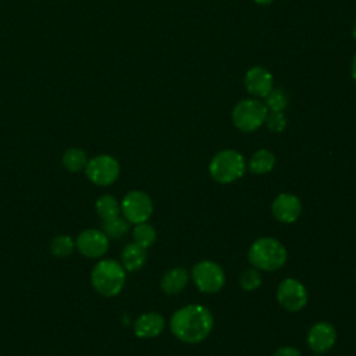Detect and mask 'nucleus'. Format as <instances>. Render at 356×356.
Returning <instances> with one entry per match:
<instances>
[{
    "mask_svg": "<svg viewBox=\"0 0 356 356\" xmlns=\"http://www.w3.org/2000/svg\"><path fill=\"white\" fill-rule=\"evenodd\" d=\"M214 325L211 312L203 305H186L178 309L170 320L171 334L184 343L204 341Z\"/></svg>",
    "mask_w": 356,
    "mask_h": 356,
    "instance_id": "nucleus-1",
    "label": "nucleus"
},
{
    "mask_svg": "<svg viewBox=\"0 0 356 356\" xmlns=\"http://www.w3.org/2000/svg\"><path fill=\"white\" fill-rule=\"evenodd\" d=\"M286 249L275 238H257L248 250L249 263L260 271H275L286 263Z\"/></svg>",
    "mask_w": 356,
    "mask_h": 356,
    "instance_id": "nucleus-2",
    "label": "nucleus"
},
{
    "mask_svg": "<svg viewBox=\"0 0 356 356\" xmlns=\"http://www.w3.org/2000/svg\"><path fill=\"white\" fill-rule=\"evenodd\" d=\"M90 281L95 291L103 296H115L125 284V268L113 259L100 260L92 270Z\"/></svg>",
    "mask_w": 356,
    "mask_h": 356,
    "instance_id": "nucleus-3",
    "label": "nucleus"
},
{
    "mask_svg": "<svg viewBox=\"0 0 356 356\" xmlns=\"http://www.w3.org/2000/svg\"><path fill=\"white\" fill-rule=\"evenodd\" d=\"M246 171V161L243 156L234 149L220 150L213 156L209 164L211 178L222 185L232 184L239 179Z\"/></svg>",
    "mask_w": 356,
    "mask_h": 356,
    "instance_id": "nucleus-4",
    "label": "nucleus"
},
{
    "mask_svg": "<svg viewBox=\"0 0 356 356\" xmlns=\"http://www.w3.org/2000/svg\"><path fill=\"white\" fill-rule=\"evenodd\" d=\"M267 107L259 99H245L232 108V122L242 132L257 131L266 120Z\"/></svg>",
    "mask_w": 356,
    "mask_h": 356,
    "instance_id": "nucleus-5",
    "label": "nucleus"
},
{
    "mask_svg": "<svg viewBox=\"0 0 356 356\" xmlns=\"http://www.w3.org/2000/svg\"><path fill=\"white\" fill-rule=\"evenodd\" d=\"M191 274L195 285L203 293H217L225 284L224 270L213 260L197 261Z\"/></svg>",
    "mask_w": 356,
    "mask_h": 356,
    "instance_id": "nucleus-6",
    "label": "nucleus"
},
{
    "mask_svg": "<svg viewBox=\"0 0 356 356\" xmlns=\"http://www.w3.org/2000/svg\"><path fill=\"white\" fill-rule=\"evenodd\" d=\"M86 177L99 186L114 184L120 175V163L108 154H99L88 160L85 167Z\"/></svg>",
    "mask_w": 356,
    "mask_h": 356,
    "instance_id": "nucleus-7",
    "label": "nucleus"
},
{
    "mask_svg": "<svg viewBox=\"0 0 356 356\" xmlns=\"http://www.w3.org/2000/svg\"><path fill=\"white\" fill-rule=\"evenodd\" d=\"M124 218L131 224L145 222L153 213V202L150 196L142 191L128 192L121 202Z\"/></svg>",
    "mask_w": 356,
    "mask_h": 356,
    "instance_id": "nucleus-8",
    "label": "nucleus"
},
{
    "mask_svg": "<svg viewBox=\"0 0 356 356\" xmlns=\"http://www.w3.org/2000/svg\"><path fill=\"white\" fill-rule=\"evenodd\" d=\"M306 286L296 278H285L277 288V300L288 312H299L307 303Z\"/></svg>",
    "mask_w": 356,
    "mask_h": 356,
    "instance_id": "nucleus-9",
    "label": "nucleus"
},
{
    "mask_svg": "<svg viewBox=\"0 0 356 356\" xmlns=\"http://www.w3.org/2000/svg\"><path fill=\"white\" fill-rule=\"evenodd\" d=\"M306 342L313 353L323 355L335 345L337 330L328 321H318L309 328Z\"/></svg>",
    "mask_w": 356,
    "mask_h": 356,
    "instance_id": "nucleus-10",
    "label": "nucleus"
},
{
    "mask_svg": "<svg viewBox=\"0 0 356 356\" xmlns=\"http://www.w3.org/2000/svg\"><path fill=\"white\" fill-rule=\"evenodd\" d=\"M75 246L78 248L79 253L86 257L97 259L102 257L108 249V238L100 229H85L82 231L76 241Z\"/></svg>",
    "mask_w": 356,
    "mask_h": 356,
    "instance_id": "nucleus-11",
    "label": "nucleus"
},
{
    "mask_svg": "<svg viewBox=\"0 0 356 356\" xmlns=\"http://www.w3.org/2000/svg\"><path fill=\"white\" fill-rule=\"evenodd\" d=\"M271 213L280 222L292 224L302 213V203L298 196L284 192L274 197L271 203Z\"/></svg>",
    "mask_w": 356,
    "mask_h": 356,
    "instance_id": "nucleus-12",
    "label": "nucleus"
},
{
    "mask_svg": "<svg viewBox=\"0 0 356 356\" xmlns=\"http://www.w3.org/2000/svg\"><path fill=\"white\" fill-rule=\"evenodd\" d=\"M243 83L246 90L250 95H253L254 97H263V99L274 88L271 72L260 65H256L248 70L243 78Z\"/></svg>",
    "mask_w": 356,
    "mask_h": 356,
    "instance_id": "nucleus-13",
    "label": "nucleus"
},
{
    "mask_svg": "<svg viewBox=\"0 0 356 356\" xmlns=\"http://www.w3.org/2000/svg\"><path fill=\"white\" fill-rule=\"evenodd\" d=\"M164 324V317L160 313L149 312L135 320L134 332L139 338H154L163 332Z\"/></svg>",
    "mask_w": 356,
    "mask_h": 356,
    "instance_id": "nucleus-14",
    "label": "nucleus"
},
{
    "mask_svg": "<svg viewBox=\"0 0 356 356\" xmlns=\"http://www.w3.org/2000/svg\"><path fill=\"white\" fill-rule=\"evenodd\" d=\"M189 282V273L184 267H174L164 273L160 280V288L167 295H177L185 289Z\"/></svg>",
    "mask_w": 356,
    "mask_h": 356,
    "instance_id": "nucleus-15",
    "label": "nucleus"
},
{
    "mask_svg": "<svg viewBox=\"0 0 356 356\" xmlns=\"http://www.w3.org/2000/svg\"><path fill=\"white\" fill-rule=\"evenodd\" d=\"M146 249L138 245L136 242L128 243L121 252V264L125 268V271H136L142 268L146 263Z\"/></svg>",
    "mask_w": 356,
    "mask_h": 356,
    "instance_id": "nucleus-16",
    "label": "nucleus"
},
{
    "mask_svg": "<svg viewBox=\"0 0 356 356\" xmlns=\"http://www.w3.org/2000/svg\"><path fill=\"white\" fill-rule=\"evenodd\" d=\"M275 165V156L267 149L256 150L249 160V170L256 175H263L270 172Z\"/></svg>",
    "mask_w": 356,
    "mask_h": 356,
    "instance_id": "nucleus-17",
    "label": "nucleus"
},
{
    "mask_svg": "<svg viewBox=\"0 0 356 356\" xmlns=\"http://www.w3.org/2000/svg\"><path fill=\"white\" fill-rule=\"evenodd\" d=\"M95 209H96L97 216L104 221V220H110V218L120 216L121 204L118 203V200L114 196L103 195L96 200Z\"/></svg>",
    "mask_w": 356,
    "mask_h": 356,
    "instance_id": "nucleus-18",
    "label": "nucleus"
},
{
    "mask_svg": "<svg viewBox=\"0 0 356 356\" xmlns=\"http://www.w3.org/2000/svg\"><path fill=\"white\" fill-rule=\"evenodd\" d=\"M61 161H63V165L70 172H78V171L85 170V167L88 164V157H86V153L83 150L76 149V147H71V149L64 152Z\"/></svg>",
    "mask_w": 356,
    "mask_h": 356,
    "instance_id": "nucleus-19",
    "label": "nucleus"
},
{
    "mask_svg": "<svg viewBox=\"0 0 356 356\" xmlns=\"http://www.w3.org/2000/svg\"><path fill=\"white\" fill-rule=\"evenodd\" d=\"M129 229V222L124 217H114L103 221V232L108 239H120Z\"/></svg>",
    "mask_w": 356,
    "mask_h": 356,
    "instance_id": "nucleus-20",
    "label": "nucleus"
},
{
    "mask_svg": "<svg viewBox=\"0 0 356 356\" xmlns=\"http://www.w3.org/2000/svg\"><path fill=\"white\" fill-rule=\"evenodd\" d=\"M132 234H134L135 242L138 245H140L142 248H145V249L152 246L156 242V238H157L156 229L153 228V225L147 224L146 221L135 224V228H134Z\"/></svg>",
    "mask_w": 356,
    "mask_h": 356,
    "instance_id": "nucleus-21",
    "label": "nucleus"
},
{
    "mask_svg": "<svg viewBox=\"0 0 356 356\" xmlns=\"http://www.w3.org/2000/svg\"><path fill=\"white\" fill-rule=\"evenodd\" d=\"M264 106L268 111H282L288 106V96L281 88H273L264 97Z\"/></svg>",
    "mask_w": 356,
    "mask_h": 356,
    "instance_id": "nucleus-22",
    "label": "nucleus"
},
{
    "mask_svg": "<svg viewBox=\"0 0 356 356\" xmlns=\"http://www.w3.org/2000/svg\"><path fill=\"white\" fill-rule=\"evenodd\" d=\"M75 249V241L70 235H58L51 241L50 250L57 257H67Z\"/></svg>",
    "mask_w": 356,
    "mask_h": 356,
    "instance_id": "nucleus-23",
    "label": "nucleus"
},
{
    "mask_svg": "<svg viewBox=\"0 0 356 356\" xmlns=\"http://www.w3.org/2000/svg\"><path fill=\"white\" fill-rule=\"evenodd\" d=\"M239 285L245 291H254L261 285V274L257 268H246L239 277Z\"/></svg>",
    "mask_w": 356,
    "mask_h": 356,
    "instance_id": "nucleus-24",
    "label": "nucleus"
},
{
    "mask_svg": "<svg viewBox=\"0 0 356 356\" xmlns=\"http://www.w3.org/2000/svg\"><path fill=\"white\" fill-rule=\"evenodd\" d=\"M264 124L267 125V128H268L271 132L280 134V132H282V131L285 129V127H286V117L284 115L282 111H267Z\"/></svg>",
    "mask_w": 356,
    "mask_h": 356,
    "instance_id": "nucleus-25",
    "label": "nucleus"
},
{
    "mask_svg": "<svg viewBox=\"0 0 356 356\" xmlns=\"http://www.w3.org/2000/svg\"><path fill=\"white\" fill-rule=\"evenodd\" d=\"M273 356H302L300 350L298 348H293V346H281L278 348Z\"/></svg>",
    "mask_w": 356,
    "mask_h": 356,
    "instance_id": "nucleus-26",
    "label": "nucleus"
},
{
    "mask_svg": "<svg viewBox=\"0 0 356 356\" xmlns=\"http://www.w3.org/2000/svg\"><path fill=\"white\" fill-rule=\"evenodd\" d=\"M350 74H352V78L356 81V56L353 57L352 60V65H350Z\"/></svg>",
    "mask_w": 356,
    "mask_h": 356,
    "instance_id": "nucleus-27",
    "label": "nucleus"
},
{
    "mask_svg": "<svg viewBox=\"0 0 356 356\" xmlns=\"http://www.w3.org/2000/svg\"><path fill=\"white\" fill-rule=\"evenodd\" d=\"M254 3H257V4H260V6H268V4H271L274 0H253Z\"/></svg>",
    "mask_w": 356,
    "mask_h": 356,
    "instance_id": "nucleus-28",
    "label": "nucleus"
},
{
    "mask_svg": "<svg viewBox=\"0 0 356 356\" xmlns=\"http://www.w3.org/2000/svg\"><path fill=\"white\" fill-rule=\"evenodd\" d=\"M352 35H353V38H355V40H356V21H355L353 25H352Z\"/></svg>",
    "mask_w": 356,
    "mask_h": 356,
    "instance_id": "nucleus-29",
    "label": "nucleus"
},
{
    "mask_svg": "<svg viewBox=\"0 0 356 356\" xmlns=\"http://www.w3.org/2000/svg\"><path fill=\"white\" fill-rule=\"evenodd\" d=\"M313 356H323V355H320V353H314Z\"/></svg>",
    "mask_w": 356,
    "mask_h": 356,
    "instance_id": "nucleus-30",
    "label": "nucleus"
}]
</instances>
